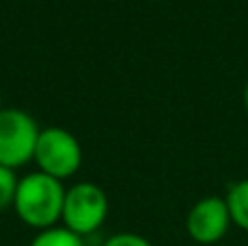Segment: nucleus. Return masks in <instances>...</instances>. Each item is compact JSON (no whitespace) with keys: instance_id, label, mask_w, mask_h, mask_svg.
I'll return each mask as SVG.
<instances>
[{"instance_id":"obj_1","label":"nucleus","mask_w":248,"mask_h":246,"mask_svg":"<svg viewBox=\"0 0 248 246\" xmlns=\"http://www.w3.org/2000/svg\"><path fill=\"white\" fill-rule=\"evenodd\" d=\"M63 199V181H57V179L35 170V172L20 177L13 209L26 227L44 231L50 229V227H57V222H61Z\"/></svg>"},{"instance_id":"obj_2","label":"nucleus","mask_w":248,"mask_h":246,"mask_svg":"<svg viewBox=\"0 0 248 246\" xmlns=\"http://www.w3.org/2000/svg\"><path fill=\"white\" fill-rule=\"evenodd\" d=\"M33 161L37 170L57 181L74 177L83 164V148L77 135L70 133L63 126H48L39 131L35 144Z\"/></svg>"},{"instance_id":"obj_3","label":"nucleus","mask_w":248,"mask_h":246,"mask_svg":"<svg viewBox=\"0 0 248 246\" xmlns=\"http://www.w3.org/2000/svg\"><path fill=\"white\" fill-rule=\"evenodd\" d=\"M107 214L109 199L100 185L81 181L65 190L63 212H61V222L65 229L85 238L103 227V222L107 220Z\"/></svg>"},{"instance_id":"obj_4","label":"nucleus","mask_w":248,"mask_h":246,"mask_svg":"<svg viewBox=\"0 0 248 246\" xmlns=\"http://www.w3.org/2000/svg\"><path fill=\"white\" fill-rule=\"evenodd\" d=\"M39 126L24 109H0V166L17 170L33 161Z\"/></svg>"},{"instance_id":"obj_5","label":"nucleus","mask_w":248,"mask_h":246,"mask_svg":"<svg viewBox=\"0 0 248 246\" xmlns=\"http://www.w3.org/2000/svg\"><path fill=\"white\" fill-rule=\"evenodd\" d=\"M231 225V212H229L224 196H205V199L196 200L187 212V220H185L187 235L202 246L218 244L229 233Z\"/></svg>"},{"instance_id":"obj_6","label":"nucleus","mask_w":248,"mask_h":246,"mask_svg":"<svg viewBox=\"0 0 248 246\" xmlns=\"http://www.w3.org/2000/svg\"><path fill=\"white\" fill-rule=\"evenodd\" d=\"M224 200H227V205H229L233 225L248 233V179H242V181L233 183V185L229 187Z\"/></svg>"},{"instance_id":"obj_7","label":"nucleus","mask_w":248,"mask_h":246,"mask_svg":"<svg viewBox=\"0 0 248 246\" xmlns=\"http://www.w3.org/2000/svg\"><path fill=\"white\" fill-rule=\"evenodd\" d=\"M29 246H85L83 238L74 231L61 227H50V229L37 231L33 240H31Z\"/></svg>"},{"instance_id":"obj_8","label":"nucleus","mask_w":248,"mask_h":246,"mask_svg":"<svg viewBox=\"0 0 248 246\" xmlns=\"http://www.w3.org/2000/svg\"><path fill=\"white\" fill-rule=\"evenodd\" d=\"M17 181H20V177L16 174V170L0 166V212L13 207V200H16V190H17Z\"/></svg>"},{"instance_id":"obj_9","label":"nucleus","mask_w":248,"mask_h":246,"mask_svg":"<svg viewBox=\"0 0 248 246\" xmlns=\"http://www.w3.org/2000/svg\"><path fill=\"white\" fill-rule=\"evenodd\" d=\"M103 246H153V244H150V240H146L144 235L122 231V233H116V235H111V238H107Z\"/></svg>"},{"instance_id":"obj_10","label":"nucleus","mask_w":248,"mask_h":246,"mask_svg":"<svg viewBox=\"0 0 248 246\" xmlns=\"http://www.w3.org/2000/svg\"><path fill=\"white\" fill-rule=\"evenodd\" d=\"M242 103H244V109H246V113H248V81H246V85H244V92H242Z\"/></svg>"},{"instance_id":"obj_11","label":"nucleus","mask_w":248,"mask_h":246,"mask_svg":"<svg viewBox=\"0 0 248 246\" xmlns=\"http://www.w3.org/2000/svg\"><path fill=\"white\" fill-rule=\"evenodd\" d=\"M0 109H2V92H0Z\"/></svg>"}]
</instances>
